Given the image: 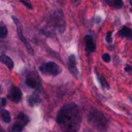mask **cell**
<instances>
[{"label": "cell", "instance_id": "cell-13", "mask_svg": "<svg viewBox=\"0 0 132 132\" xmlns=\"http://www.w3.org/2000/svg\"><path fill=\"white\" fill-rule=\"evenodd\" d=\"M23 130V125L21 123H15L12 126V132H21Z\"/></svg>", "mask_w": 132, "mask_h": 132}, {"label": "cell", "instance_id": "cell-5", "mask_svg": "<svg viewBox=\"0 0 132 132\" xmlns=\"http://www.w3.org/2000/svg\"><path fill=\"white\" fill-rule=\"evenodd\" d=\"M8 97L13 101V102H20L22 98V93L19 88L16 87H11L10 91L8 93Z\"/></svg>", "mask_w": 132, "mask_h": 132}, {"label": "cell", "instance_id": "cell-23", "mask_svg": "<svg viewBox=\"0 0 132 132\" xmlns=\"http://www.w3.org/2000/svg\"><path fill=\"white\" fill-rule=\"evenodd\" d=\"M0 132H3V130L1 129V127H0Z\"/></svg>", "mask_w": 132, "mask_h": 132}, {"label": "cell", "instance_id": "cell-17", "mask_svg": "<svg viewBox=\"0 0 132 132\" xmlns=\"http://www.w3.org/2000/svg\"><path fill=\"white\" fill-rule=\"evenodd\" d=\"M102 59L104 62H109L110 61V56L108 54H103L102 55Z\"/></svg>", "mask_w": 132, "mask_h": 132}, {"label": "cell", "instance_id": "cell-14", "mask_svg": "<svg viewBox=\"0 0 132 132\" xmlns=\"http://www.w3.org/2000/svg\"><path fill=\"white\" fill-rule=\"evenodd\" d=\"M18 120H20V121H21V124H22L23 126L28 122V118H27L24 113H20V114L18 116Z\"/></svg>", "mask_w": 132, "mask_h": 132}, {"label": "cell", "instance_id": "cell-22", "mask_svg": "<svg viewBox=\"0 0 132 132\" xmlns=\"http://www.w3.org/2000/svg\"><path fill=\"white\" fill-rule=\"evenodd\" d=\"M1 104H2V105H3V106H4V105H5V104H6V100H5V99H4V98H3V99H2V100H1Z\"/></svg>", "mask_w": 132, "mask_h": 132}, {"label": "cell", "instance_id": "cell-9", "mask_svg": "<svg viewBox=\"0 0 132 132\" xmlns=\"http://www.w3.org/2000/svg\"><path fill=\"white\" fill-rule=\"evenodd\" d=\"M26 84L27 86H29L30 88H33V89H36L37 86H38V80L34 77H32L31 75H28L27 76V79H26Z\"/></svg>", "mask_w": 132, "mask_h": 132}, {"label": "cell", "instance_id": "cell-19", "mask_svg": "<svg viewBox=\"0 0 132 132\" xmlns=\"http://www.w3.org/2000/svg\"><path fill=\"white\" fill-rule=\"evenodd\" d=\"M21 3H23V4H25V5H26V6L28 7V8H30V9L32 8V5H31V4L29 3V2H26V1H24V0H21Z\"/></svg>", "mask_w": 132, "mask_h": 132}, {"label": "cell", "instance_id": "cell-16", "mask_svg": "<svg viewBox=\"0 0 132 132\" xmlns=\"http://www.w3.org/2000/svg\"><path fill=\"white\" fill-rule=\"evenodd\" d=\"M111 4H112L114 7L120 8V7H122V6H123V1H122V0H114Z\"/></svg>", "mask_w": 132, "mask_h": 132}, {"label": "cell", "instance_id": "cell-12", "mask_svg": "<svg viewBox=\"0 0 132 132\" xmlns=\"http://www.w3.org/2000/svg\"><path fill=\"white\" fill-rule=\"evenodd\" d=\"M1 114H2V120H3L5 123H9V122H10L11 118H10V114H9V112H8L7 110H3Z\"/></svg>", "mask_w": 132, "mask_h": 132}, {"label": "cell", "instance_id": "cell-8", "mask_svg": "<svg viewBox=\"0 0 132 132\" xmlns=\"http://www.w3.org/2000/svg\"><path fill=\"white\" fill-rule=\"evenodd\" d=\"M0 61H1L3 64H5L9 69H12V68H13V62H12V60H11L8 56H6V55H1V56H0Z\"/></svg>", "mask_w": 132, "mask_h": 132}, {"label": "cell", "instance_id": "cell-11", "mask_svg": "<svg viewBox=\"0 0 132 132\" xmlns=\"http://www.w3.org/2000/svg\"><path fill=\"white\" fill-rule=\"evenodd\" d=\"M39 101H40V100H39V97H38L36 94H34V95H32V96H30V97L28 98V102H29L30 105H34V104L38 103Z\"/></svg>", "mask_w": 132, "mask_h": 132}, {"label": "cell", "instance_id": "cell-3", "mask_svg": "<svg viewBox=\"0 0 132 132\" xmlns=\"http://www.w3.org/2000/svg\"><path fill=\"white\" fill-rule=\"evenodd\" d=\"M39 69H40L41 72L47 73V74H52V75H58L61 72L60 67L55 62H47L45 64H42Z\"/></svg>", "mask_w": 132, "mask_h": 132}, {"label": "cell", "instance_id": "cell-6", "mask_svg": "<svg viewBox=\"0 0 132 132\" xmlns=\"http://www.w3.org/2000/svg\"><path fill=\"white\" fill-rule=\"evenodd\" d=\"M68 66H69V70L73 73V75H74L75 77H77V76H78V72H77V68H76V60H75L74 55H71V56L69 57Z\"/></svg>", "mask_w": 132, "mask_h": 132}, {"label": "cell", "instance_id": "cell-24", "mask_svg": "<svg viewBox=\"0 0 132 132\" xmlns=\"http://www.w3.org/2000/svg\"><path fill=\"white\" fill-rule=\"evenodd\" d=\"M130 3H131V4H132V0H131V1H130Z\"/></svg>", "mask_w": 132, "mask_h": 132}, {"label": "cell", "instance_id": "cell-18", "mask_svg": "<svg viewBox=\"0 0 132 132\" xmlns=\"http://www.w3.org/2000/svg\"><path fill=\"white\" fill-rule=\"evenodd\" d=\"M105 39H106V41H107L108 43H110V42H111V39H112V37H111V32H108V33L106 34Z\"/></svg>", "mask_w": 132, "mask_h": 132}, {"label": "cell", "instance_id": "cell-20", "mask_svg": "<svg viewBox=\"0 0 132 132\" xmlns=\"http://www.w3.org/2000/svg\"><path fill=\"white\" fill-rule=\"evenodd\" d=\"M100 80L102 81V86L104 85L106 88H108V87H109V86H108V84H106V81H105V79H104V78H102V77H101V78H100Z\"/></svg>", "mask_w": 132, "mask_h": 132}, {"label": "cell", "instance_id": "cell-7", "mask_svg": "<svg viewBox=\"0 0 132 132\" xmlns=\"http://www.w3.org/2000/svg\"><path fill=\"white\" fill-rule=\"evenodd\" d=\"M85 41H86V48H87V51L90 52V53L95 52V43H94L93 38L90 35H87L85 37Z\"/></svg>", "mask_w": 132, "mask_h": 132}, {"label": "cell", "instance_id": "cell-4", "mask_svg": "<svg viewBox=\"0 0 132 132\" xmlns=\"http://www.w3.org/2000/svg\"><path fill=\"white\" fill-rule=\"evenodd\" d=\"M12 20L14 21V23H15V25H16V31H18V36H19V38H20L21 41L25 44V46H26V48L28 50V52H29L30 54H33V50H32L31 45L28 43V41L26 40V38H25L24 35H23V31H22V25H21V23L19 22V20H18L15 16H12Z\"/></svg>", "mask_w": 132, "mask_h": 132}, {"label": "cell", "instance_id": "cell-15", "mask_svg": "<svg viewBox=\"0 0 132 132\" xmlns=\"http://www.w3.org/2000/svg\"><path fill=\"white\" fill-rule=\"evenodd\" d=\"M7 36V28L4 26H0V38H4Z\"/></svg>", "mask_w": 132, "mask_h": 132}, {"label": "cell", "instance_id": "cell-1", "mask_svg": "<svg viewBox=\"0 0 132 132\" xmlns=\"http://www.w3.org/2000/svg\"><path fill=\"white\" fill-rule=\"evenodd\" d=\"M57 122L64 127L66 132H77L80 117L76 105L73 103L64 105L57 116Z\"/></svg>", "mask_w": 132, "mask_h": 132}, {"label": "cell", "instance_id": "cell-2", "mask_svg": "<svg viewBox=\"0 0 132 132\" xmlns=\"http://www.w3.org/2000/svg\"><path fill=\"white\" fill-rule=\"evenodd\" d=\"M89 123L99 130H104L107 126V119L99 110L93 109L89 113Z\"/></svg>", "mask_w": 132, "mask_h": 132}, {"label": "cell", "instance_id": "cell-21", "mask_svg": "<svg viewBox=\"0 0 132 132\" xmlns=\"http://www.w3.org/2000/svg\"><path fill=\"white\" fill-rule=\"evenodd\" d=\"M125 70H126V71H130V70H131V67H130L129 65H126V67H125Z\"/></svg>", "mask_w": 132, "mask_h": 132}, {"label": "cell", "instance_id": "cell-10", "mask_svg": "<svg viewBox=\"0 0 132 132\" xmlns=\"http://www.w3.org/2000/svg\"><path fill=\"white\" fill-rule=\"evenodd\" d=\"M119 33L121 36H124V37H132V31L128 27H123Z\"/></svg>", "mask_w": 132, "mask_h": 132}]
</instances>
